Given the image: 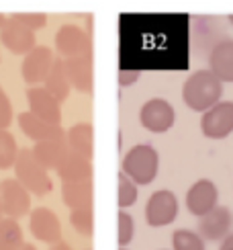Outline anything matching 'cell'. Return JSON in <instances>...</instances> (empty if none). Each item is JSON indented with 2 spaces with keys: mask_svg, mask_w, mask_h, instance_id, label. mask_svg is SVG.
I'll use <instances>...</instances> for the list:
<instances>
[{
  "mask_svg": "<svg viewBox=\"0 0 233 250\" xmlns=\"http://www.w3.org/2000/svg\"><path fill=\"white\" fill-rule=\"evenodd\" d=\"M200 131L209 140H225L233 133V103L219 101L200 117Z\"/></svg>",
  "mask_w": 233,
  "mask_h": 250,
  "instance_id": "4",
  "label": "cell"
},
{
  "mask_svg": "<svg viewBox=\"0 0 233 250\" xmlns=\"http://www.w3.org/2000/svg\"><path fill=\"white\" fill-rule=\"evenodd\" d=\"M66 70L72 82V88H76L78 92L88 95L92 92V58L90 56H76V58H68L66 60Z\"/></svg>",
  "mask_w": 233,
  "mask_h": 250,
  "instance_id": "18",
  "label": "cell"
},
{
  "mask_svg": "<svg viewBox=\"0 0 233 250\" xmlns=\"http://www.w3.org/2000/svg\"><path fill=\"white\" fill-rule=\"evenodd\" d=\"M178 217V199L172 191L160 189L155 191L145 205V222L152 228L170 226Z\"/></svg>",
  "mask_w": 233,
  "mask_h": 250,
  "instance_id": "5",
  "label": "cell"
},
{
  "mask_svg": "<svg viewBox=\"0 0 233 250\" xmlns=\"http://www.w3.org/2000/svg\"><path fill=\"white\" fill-rule=\"evenodd\" d=\"M43 86L54 95L59 103L68 101L70 92H72V82H70V76H68V70H66V60L63 58H56L54 66H51L49 74L43 82Z\"/></svg>",
  "mask_w": 233,
  "mask_h": 250,
  "instance_id": "21",
  "label": "cell"
},
{
  "mask_svg": "<svg viewBox=\"0 0 233 250\" xmlns=\"http://www.w3.org/2000/svg\"><path fill=\"white\" fill-rule=\"evenodd\" d=\"M27 103H29V111L33 115L56 125L61 123V103L45 86H29Z\"/></svg>",
  "mask_w": 233,
  "mask_h": 250,
  "instance_id": "13",
  "label": "cell"
},
{
  "mask_svg": "<svg viewBox=\"0 0 233 250\" xmlns=\"http://www.w3.org/2000/svg\"><path fill=\"white\" fill-rule=\"evenodd\" d=\"M209 68L223 80L233 84V39H219L209 51Z\"/></svg>",
  "mask_w": 233,
  "mask_h": 250,
  "instance_id": "16",
  "label": "cell"
},
{
  "mask_svg": "<svg viewBox=\"0 0 233 250\" xmlns=\"http://www.w3.org/2000/svg\"><path fill=\"white\" fill-rule=\"evenodd\" d=\"M121 250H127V248H125V246H121Z\"/></svg>",
  "mask_w": 233,
  "mask_h": 250,
  "instance_id": "38",
  "label": "cell"
},
{
  "mask_svg": "<svg viewBox=\"0 0 233 250\" xmlns=\"http://www.w3.org/2000/svg\"><path fill=\"white\" fill-rule=\"evenodd\" d=\"M19 250H37V248H35V246H31V244H23Z\"/></svg>",
  "mask_w": 233,
  "mask_h": 250,
  "instance_id": "35",
  "label": "cell"
},
{
  "mask_svg": "<svg viewBox=\"0 0 233 250\" xmlns=\"http://www.w3.org/2000/svg\"><path fill=\"white\" fill-rule=\"evenodd\" d=\"M172 248L174 250H205V238L198 232L176 230L172 234Z\"/></svg>",
  "mask_w": 233,
  "mask_h": 250,
  "instance_id": "25",
  "label": "cell"
},
{
  "mask_svg": "<svg viewBox=\"0 0 233 250\" xmlns=\"http://www.w3.org/2000/svg\"><path fill=\"white\" fill-rule=\"evenodd\" d=\"M233 226V215L229 211V207L217 205L209 213L198 217V234L209 242H219L231 232Z\"/></svg>",
  "mask_w": 233,
  "mask_h": 250,
  "instance_id": "11",
  "label": "cell"
},
{
  "mask_svg": "<svg viewBox=\"0 0 233 250\" xmlns=\"http://www.w3.org/2000/svg\"><path fill=\"white\" fill-rule=\"evenodd\" d=\"M68 152H70V146H68L66 135H61V138H54V140H45V142H37L33 146L35 158L47 170H58V166L68 156Z\"/></svg>",
  "mask_w": 233,
  "mask_h": 250,
  "instance_id": "17",
  "label": "cell"
},
{
  "mask_svg": "<svg viewBox=\"0 0 233 250\" xmlns=\"http://www.w3.org/2000/svg\"><path fill=\"white\" fill-rule=\"evenodd\" d=\"M25 244L23 230L19 226V220L2 217L0 220V250H19Z\"/></svg>",
  "mask_w": 233,
  "mask_h": 250,
  "instance_id": "23",
  "label": "cell"
},
{
  "mask_svg": "<svg viewBox=\"0 0 233 250\" xmlns=\"http://www.w3.org/2000/svg\"><path fill=\"white\" fill-rule=\"evenodd\" d=\"M227 19H229V23H231V25H233V15H229V17H227Z\"/></svg>",
  "mask_w": 233,
  "mask_h": 250,
  "instance_id": "37",
  "label": "cell"
},
{
  "mask_svg": "<svg viewBox=\"0 0 233 250\" xmlns=\"http://www.w3.org/2000/svg\"><path fill=\"white\" fill-rule=\"evenodd\" d=\"M68 146L72 152H78L92 160L94 154V129L90 123H76L66 131Z\"/></svg>",
  "mask_w": 233,
  "mask_h": 250,
  "instance_id": "22",
  "label": "cell"
},
{
  "mask_svg": "<svg viewBox=\"0 0 233 250\" xmlns=\"http://www.w3.org/2000/svg\"><path fill=\"white\" fill-rule=\"evenodd\" d=\"M2 215H4V213H2V203H0V220H2Z\"/></svg>",
  "mask_w": 233,
  "mask_h": 250,
  "instance_id": "36",
  "label": "cell"
},
{
  "mask_svg": "<svg viewBox=\"0 0 233 250\" xmlns=\"http://www.w3.org/2000/svg\"><path fill=\"white\" fill-rule=\"evenodd\" d=\"M19 150L20 148L17 146L15 135L6 129H0V170L13 168Z\"/></svg>",
  "mask_w": 233,
  "mask_h": 250,
  "instance_id": "24",
  "label": "cell"
},
{
  "mask_svg": "<svg viewBox=\"0 0 233 250\" xmlns=\"http://www.w3.org/2000/svg\"><path fill=\"white\" fill-rule=\"evenodd\" d=\"M139 76H141L139 70H127V68H123V70H119V84L121 86H133L135 82L139 80Z\"/></svg>",
  "mask_w": 233,
  "mask_h": 250,
  "instance_id": "31",
  "label": "cell"
},
{
  "mask_svg": "<svg viewBox=\"0 0 233 250\" xmlns=\"http://www.w3.org/2000/svg\"><path fill=\"white\" fill-rule=\"evenodd\" d=\"M51 250H72V248H70L66 242H61V240H59L58 244H54V248H51Z\"/></svg>",
  "mask_w": 233,
  "mask_h": 250,
  "instance_id": "33",
  "label": "cell"
},
{
  "mask_svg": "<svg viewBox=\"0 0 233 250\" xmlns=\"http://www.w3.org/2000/svg\"><path fill=\"white\" fill-rule=\"evenodd\" d=\"M13 19H17L19 23H23L25 27L33 29V31H39L47 25V15L45 13H13L10 15Z\"/></svg>",
  "mask_w": 233,
  "mask_h": 250,
  "instance_id": "29",
  "label": "cell"
},
{
  "mask_svg": "<svg viewBox=\"0 0 233 250\" xmlns=\"http://www.w3.org/2000/svg\"><path fill=\"white\" fill-rule=\"evenodd\" d=\"M219 250H233V232H229L223 240H221V246Z\"/></svg>",
  "mask_w": 233,
  "mask_h": 250,
  "instance_id": "32",
  "label": "cell"
},
{
  "mask_svg": "<svg viewBox=\"0 0 233 250\" xmlns=\"http://www.w3.org/2000/svg\"><path fill=\"white\" fill-rule=\"evenodd\" d=\"M176 121V111L166 99H150L139 111V123L152 133H166Z\"/></svg>",
  "mask_w": 233,
  "mask_h": 250,
  "instance_id": "6",
  "label": "cell"
},
{
  "mask_svg": "<svg viewBox=\"0 0 233 250\" xmlns=\"http://www.w3.org/2000/svg\"><path fill=\"white\" fill-rule=\"evenodd\" d=\"M29 230L39 242L58 244L61 240V224L58 215L47 207H35L29 215Z\"/></svg>",
  "mask_w": 233,
  "mask_h": 250,
  "instance_id": "12",
  "label": "cell"
},
{
  "mask_svg": "<svg viewBox=\"0 0 233 250\" xmlns=\"http://www.w3.org/2000/svg\"><path fill=\"white\" fill-rule=\"evenodd\" d=\"M135 234V222L127 211H119V246H127L133 240Z\"/></svg>",
  "mask_w": 233,
  "mask_h": 250,
  "instance_id": "28",
  "label": "cell"
},
{
  "mask_svg": "<svg viewBox=\"0 0 233 250\" xmlns=\"http://www.w3.org/2000/svg\"><path fill=\"white\" fill-rule=\"evenodd\" d=\"M116 183H119V191H116V203H119L121 209H127L137 201V183H133L129 176L123 170L116 176Z\"/></svg>",
  "mask_w": 233,
  "mask_h": 250,
  "instance_id": "26",
  "label": "cell"
},
{
  "mask_svg": "<svg viewBox=\"0 0 233 250\" xmlns=\"http://www.w3.org/2000/svg\"><path fill=\"white\" fill-rule=\"evenodd\" d=\"M6 19H8V17H6L4 13H0V29H2V25L6 23Z\"/></svg>",
  "mask_w": 233,
  "mask_h": 250,
  "instance_id": "34",
  "label": "cell"
},
{
  "mask_svg": "<svg viewBox=\"0 0 233 250\" xmlns=\"http://www.w3.org/2000/svg\"><path fill=\"white\" fill-rule=\"evenodd\" d=\"M10 123H13V105L4 88L0 86V129H6Z\"/></svg>",
  "mask_w": 233,
  "mask_h": 250,
  "instance_id": "30",
  "label": "cell"
},
{
  "mask_svg": "<svg viewBox=\"0 0 233 250\" xmlns=\"http://www.w3.org/2000/svg\"><path fill=\"white\" fill-rule=\"evenodd\" d=\"M61 199L70 211L72 209H92V179L63 183Z\"/></svg>",
  "mask_w": 233,
  "mask_h": 250,
  "instance_id": "19",
  "label": "cell"
},
{
  "mask_svg": "<svg viewBox=\"0 0 233 250\" xmlns=\"http://www.w3.org/2000/svg\"><path fill=\"white\" fill-rule=\"evenodd\" d=\"M223 97V80L211 68L196 70L182 84V101L190 111L205 113Z\"/></svg>",
  "mask_w": 233,
  "mask_h": 250,
  "instance_id": "1",
  "label": "cell"
},
{
  "mask_svg": "<svg viewBox=\"0 0 233 250\" xmlns=\"http://www.w3.org/2000/svg\"><path fill=\"white\" fill-rule=\"evenodd\" d=\"M70 224L80 236L90 238L92 232H94V213H92V209H72Z\"/></svg>",
  "mask_w": 233,
  "mask_h": 250,
  "instance_id": "27",
  "label": "cell"
},
{
  "mask_svg": "<svg viewBox=\"0 0 233 250\" xmlns=\"http://www.w3.org/2000/svg\"><path fill=\"white\" fill-rule=\"evenodd\" d=\"M217 199H219L217 185L209 179H200L186 193V209L193 215L200 217L209 213L213 207H217Z\"/></svg>",
  "mask_w": 233,
  "mask_h": 250,
  "instance_id": "14",
  "label": "cell"
},
{
  "mask_svg": "<svg viewBox=\"0 0 233 250\" xmlns=\"http://www.w3.org/2000/svg\"><path fill=\"white\" fill-rule=\"evenodd\" d=\"M19 127H20V131H23L29 140H33L35 144L66 135V131L61 129V125L49 123L45 119L33 115L31 111H25V113H20V115H19Z\"/></svg>",
  "mask_w": 233,
  "mask_h": 250,
  "instance_id": "15",
  "label": "cell"
},
{
  "mask_svg": "<svg viewBox=\"0 0 233 250\" xmlns=\"http://www.w3.org/2000/svg\"><path fill=\"white\" fill-rule=\"evenodd\" d=\"M13 168L17 174V181L23 183L31 195L43 197L54 189V183L49 179V170L39 164V160L33 154V148H20Z\"/></svg>",
  "mask_w": 233,
  "mask_h": 250,
  "instance_id": "2",
  "label": "cell"
},
{
  "mask_svg": "<svg viewBox=\"0 0 233 250\" xmlns=\"http://www.w3.org/2000/svg\"><path fill=\"white\" fill-rule=\"evenodd\" d=\"M0 43H2L13 56H27L37 45V35L33 29L19 23L17 19L8 17L0 29Z\"/></svg>",
  "mask_w": 233,
  "mask_h": 250,
  "instance_id": "9",
  "label": "cell"
},
{
  "mask_svg": "<svg viewBox=\"0 0 233 250\" xmlns=\"http://www.w3.org/2000/svg\"><path fill=\"white\" fill-rule=\"evenodd\" d=\"M56 62L54 51L45 45H35L29 51L23 60V66H20V74H23V80L29 86L35 84H43L51 66Z\"/></svg>",
  "mask_w": 233,
  "mask_h": 250,
  "instance_id": "10",
  "label": "cell"
},
{
  "mask_svg": "<svg viewBox=\"0 0 233 250\" xmlns=\"http://www.w3.org/2000/svg\"><path fill=\"white\" fill-rule=\"evenodd\" d=\"M56 172L63 183H68V181H88V179H92V162H90V158H86V156L70 150L68 156L58 166Z\"/></svg>",
  "mask_w": 233,
  "mask_h": 250,
  "instance_id": "20",
  "label": "cell"
},
{
  "mask_svg": "<svg viewBox=\"0 0 233 250\" xmlns=\"http://www.w3.org/2000/svg\"><path fill=\"white\" fill-rule=\"evenodd\" d=\"M157 168H160V156L157 150L150 144H137L125 154L121 170L129 176V179L137 185H150L157 176Z\"/></svg>",
  "mask_w": 233,
  "mask_h": 250,
  "instance_id": "3",
  "label": "cell"
},
{
  "mask_svg": "<svg viewBox=\"0 0 233 250\" xmlns=\"http://www.w3.org/2000/svg\"><path fill=\"white\" fill-rule=\"evenodd\" d=\"M0 203H2L4 217L20 220L31 211V193L17 179H6L0 183Z\"/></svg>",
  "mask_w": 233,
  "mask_h": 250,
  "instance_id": "7",
  "label": "cell"
},
{
  "mask_svg": "<svg viewBox=\"0 0 233 250\" xmlns=\"http://www.w3.org/2000/svg\"><path fill=\"white\" fill-rule=\"evenodd\" d=\"M56 49L58 56L63 60L76 56H90V35L78 25H61L56 33Z\"/></svg>",
  "mask_w": 233,
  "mask_h": 250,
  "instance_id": "8",
  "label": "cell"
}]
</instances>
